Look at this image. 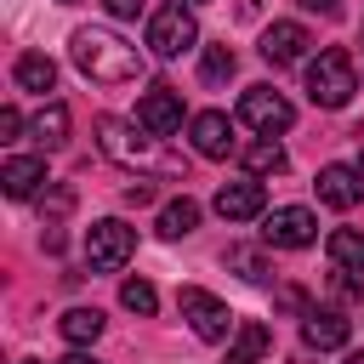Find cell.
<instances>
[{"label": "cell", "mask_w": 364, "mask_h": 364, "mask_svg": "<svg viewBox=\"0 0 364 364\" xmlns=\"http://www.w3.org/2000/svg\"><path fill=\"white\" fill-rule=\"evenodd\" d=\"M239 159H245V171H250L256 182H262V176H279V171L290 165V159H284V142H279V136H250V142L239 148Z\"/></svg>", "instance_id": "2e32d148"}, {"label": "cell", "mask_w": 364, "mask_h": 364, "mask_svg": "<svg viewBox=\"0 0 364 364\" xmlns=\"http://www.w3.org/2000/svg\"><path fill=\"white\" fill-rule=\"evenodd\" d=\"M313 239H318V216L307 205H279L262 216V245L273 250H307Z\"/></svg>", "instance_id": "ba28073f"}, {"label": "cell", "mask_w": 364, "mask_h": 364, "mask_svg": "<svg viewBox=\"0 0 364 364\" xmlns=\"http://www.w3.org/2000/svg\"><path fill=\"white\" fill-rule=\"evenodd\" d=\"M188 136H193V154H199V159H228V154H233V125H228L222 108L193 114V119H188Z\"/></svg>", "instance_id": "8fae6325"}, {"label": "cell", "mask_w": 364, "mask_h": 364, "mask_svg": "<svg viewBox=\"0 0 364 364\" xmlns=\"http://www.w3.org/2000/svg\"><path fill=\"white\" fill-rule=\"evenodd\" d=\"M131 250H136V228H125L119 216H102L85 228V262L97 273H119L131 262Z\"/></svg>", "instance_id": "5b68a950"}, {"label": "cell", "mask_w": 364, "mask_h": 364, "mask_svg": "<svg viewBox=\"0 0 364 364\" xmlns=\"http://www.w3.org/2000/svg\"><path fill=\"white\" fill-rule=\"evenodd\" d=\"M136 125L154 131V136L182 131V91H176V85H154V91H142V102H136Z\"/></svg>", "instance_id": "9c48e42d"}, {"label": "cell", "mask_w": 364, "mask_h": 364, "mask_svg": "<svg viewBox=\"0 0 364 364\" xmlns=\"http://www.w3.org/2000/svg\"><path fill=\"white\" fill-rule=\"evenodd\" d=\"M233 63H239V57H233V46H205V51H199V80L222 85V80L233 74Z\"/></svg>", "instance_id": "d4e9b609"}, {"label": "cell", "mask_w": 364, "mask_h": 364, "mask_svg": "<svg viewBox=\"0 0 364 364\" xmlns=\"http://www.w3.org/2000/svg\"><path fill=\"white\" fill-rule=\"evenodd\" d=\"M57 330H63L68 347H91V341L102 336V313H97V307H68V313L57 318Z\"/></svg>", "instance_id": "44dd1931"}, {"label": "cell", "mask_w": 364, "mask_h": 364, "mask_svg": "<svg viewBox=\"0 0 364 364\" xmlns=\"http://www.w3.org/2000/svg\"><path fill=\"white\" fill-rule=\"evenodd\" d=\"M307 46H313V34H307L301 23H273V28L262 34V57H267L273 68H284V63H301V57H307Z\"/></svg>", "instance_id": "5bb4252c"}, {"label": "cell", "mask_w": 364, "mask_h": 364, "mask_svg": "<svg viewBox=\"0 0 364 364\" xmlns=\"http://www.w3.org/2000/svg\"><path fill=\"white\" fill-rule=\"evenodd\" d=\"M279 307H284V313H301V318L313 313V307H307V290H296V284H284V290H279Z\"/></svg>", "instance_id": "484cf974"}, {"label": "cell", "mask_w": 364, "mask_h": 364, "mask_svg": "<svg viewBox=\"0 0 364 364\" xmlns=\"http://www.w3.org/2000/svg\"><path fill=\"white\" fill-rule=\"evenodd\" d=\"M296 6H301V11H318V17H341V11H347L341 0H296Z\"/></svg>", "instance_id": "f546056e"}, {"label": "cell", "mask_w": 364, "mask_h": 364, "mask_svg": "<svg viewBox=\"0 0 364 364\" xmlns=\"http://www.w3.org/2000/svg\"><path fill=\"white\" fill-rule=\"evenodd\" d=\"M125 205H154V182H148V176H136V182L125 188Z\"/></svg>", "instance_id": "83f0119b"}, {"label": "cell", "mask_w": 364, "mask_h": 364, "mask_svg": "<svg viewBox=\"0 0 364 364\" xmlns=\"http://www.w3.org/2000/svg\"><path fill=\"white\" fill-rule=\"evenodd\" d=\"M0 182H6V193H11V199H34V193H40V182H46V159L17 154V159H6V165H0Z\"/></svg>", "instance_id": "e0dca14e"}, {"label": "cell", "mask_w": 364, "mask_h": 364, "mask_svg": "<svg viewBox=\"0 0 364 364\" xmlns=\"http://www.w3.org/2000/svg\"><path fill=\"white\" fill-rule=\"evenodd\" d=\"M97 148L114 165L136 171V176H188V159L171 154L165 136H154V131H142L136 119H119V114H102L97 119Z\"/></svg>", "instance_id": "6da1fadb"}, {"label": "cell", "mask_w": 364, "mask_h": 364, "mask_svg": "<svg viewBox=\"0 0 364 364\" xmlns=\"http://www.w3.org/2000/svg\"><path fill=\"white\" fill-rule=\"evenodd\" d=\"M290 364H318V358H290Z\"/></svg>", "instance_id": "d6a6232c"}, {"label": "cell", "mask_w": 364, "mask_h": 364, "mask_svg": "<svg viewBox=\"0 0 364 364\" xmlns=\"http://www.w3.org/2000/svg\"><path fill=\"white\" fill-rule=\"evenodd\" d=\"M102 6H108V17L131 23V17H142V6H148V0H102Z\"/></svg>", "instance_id": "4316f807"}, {"label": "cell", "mask_w": 364, "mask_h": 364, "mask_svg": "<svg viewBox=\"0 0 364 364\" xmlns=\"http://www.w3.org/2000/svg\"><path fill=\"white\" fill-rule=\"evenodd\" d=\"M199 46V23H193V6L188 0H165L148 11V51L154 57H182Z\"/></svg>", "instance_id": "277c9868"}, {"label": "cell", "mask_w": 364, "mask_h": 364, "mask_svg": "<svg viewBox=\"0 0 364 364\" xmlns=\"http://www.w3.org/2000/svg\"><path fill=\"white\" fill-rule=\"evenodd\" d=\"M159 239H188L193 228H199V199H188V193H176V199H165L159 205Z\"/></svg>", "instance_id": "ac0fdd59"}, {"label": "cell", "mask_w": 364, "mask_h": 364, "mask_svg": "<svg viewBox=\"0 0 364 364\" xmlns=\"http://www.w3.org/2000/svg\"><path fill=\"white\" fill-rule=\"evenodd\" d=\"M347 336H353V324H347L336 307H313V313L301 318V341H307V353H336V347H347Z\"/></svg>", "instance_id": "4fadbf2b"}, {"label": "cell", "mask_w": 364, "mask_h": 364, "mask_svg": "<svg viewBox=\"0 0 364 364\" xmlns=\"http://www.w3.org/2000/svg\"><path fill=\"white\" fill-rule=\"evenodd\" d=\"M28 131H34L40 148H63V142H68V108H63V102H46V108L34 114Z\"/></svg>", "instance_id": "603a6c76"}, {"label": "cell", "mask_w": 364, "mask_h": 364, "mask_svg": "<svg viewBox=\"0 0 364 364\" xmlns=\"http://www.w3.org/2000/svg\"><path fill=\"white\" fill-rule=\"evenodd\" d=\"M11 74H17V85H23V91H40V97H46V91H57V63H51L46 51H23Z\"/></svg>", "instance_id": "d6986e66"}, {"label": "cell", "mask_w": 364, "mask_h": 364, "mask_svg": "<svg viewBox=\"0 0 364 364\" xmlns=\"http://www.w3.org/2000/svg\"><path fill=\"white\" fill-rule=\"evenodd\" d=\"M119 301H125V313H136V318H154V307H159V290H154L148 279H125V284H119Z\"/></svg>", "instance_id": "cb8c5ba5"}, {"label": "cell", "mask_w": 364, "mask_h": 364, "mask_svg": "<svg viewBox=\"0 0 364 364\" xmlns=\"http://www.w3.org/2000/svg\"><path fill=\"white\" fill-rule=\"evenodd\" d=\"M68 57H74V68H80L85 80H97V85H131V80H142V68H148V57H142L131 40H119L114 28H74Z\"/></svg>", "instance_id": "7a4b0ae2"}, {"label": "cell", "mask_w": 364, "mask_h": 364, "mask_svg": "<svg viewBox=\"0 0 364 364\" xmlns=\"http://www.w3.org/2000/svg\"><path fill=\"white\" fill-rule=\"evenodd\" d=\"M324 250H330L336 273H364V233H353V228H336V233L324 239Z\"/></svg>", "instance_id": "7402d4cb"}, {"label": "cell", "mask_w": 364, "mask_h": 364, "mask_svg": "<svg viewBox=\"0 0 364 364\" xmlns=\"http://www.w3.org/2000/svg\"><path fill=\"white\" fill-rule=\"evenodd\" d=\"M239 119H245L256 136H279V131L296 125V108H290V97L273 91V85H245V97H239Z\"/></svg>", "instance_id": "52a82bcc"}, {"label": "cell", "mask_w": 364, "mask_h": 364, "mask_svg": "<svg viewBox=\"0 0 364 364\" xmlns=\"http://www.w3.org/2000/svg\"><path fill=\"white\" fill-rule=\"evenodd\" d=\"M17 131H23V114H17V108H0V136L17 142Z\"/></svg>", "instance_id": "f1b7e54d"}, {"label": "cell", "mask_w": 364, "mask_h": 364, "mask_svg": "<svg viewBox=\"0 0 364 364\" xmlns=\"http://www.w3.org/2000/svg\"><path fill=\"white\" fill-rule=\"evenodd\" d=\"M176 307H182V318L193 324L199 341H233V330H239V318L228 313V301L210 296V290H199V284H188V290L176 296Z\"/></svg>", "instance_id": "8992f818"}, {"label": "cell", "mask_w": 364, "mask_h": 364, "mask_svg": "<svg viewBox=\"0 0 364 364\" xmlns=\"http://www.w3.org/2000/svg\"><path fill=\"white\" fill-rule=\"evenodd\" d=\"M57 364H97V358H91V353H80V347H74V353H68V358H57Z\"/></svg>", "instance_id": "4dcf8cb0"}, {"label": "cell", "mask_w": 364, "mask_h": 364, "mask_svg": "<svg viewBox=\"0 0 364 364\" xmlns=\"http://www.w3.org/2000/svg\"><path fill=\"white\" fill-rule=\"evenodd\" d=\"M267 347H273V330H267L262 318H239V330H233V341H228V364H262Z\"/></svg>", "instance_id": "9a60e30c"}, {"label": "cell", "mask_w": 364, "mask_h": 364, "mask_svg": "<svg viewBox=\"0 0 364 364\" xmlns=\"http://www.w3.org/2000/svg\"><path fill=\"white\" fill-rule=\"evenodd\" d=\"M17 364H40V358H17Z\"/></svg>", "instance_id": "e575fe53"}, {"label": "cell", "mask_w": 364, "mask_h": 364, "mask_svg": "<svg viewBox=\"0 0 364 364\" xmlns=\"http://www.w3.org/2000/svg\"><path fill=\"white\" fill-rule=\"evenodd\" d=\"M210 205H216V216H222V222H250V216H262V210H267V188H262L256 176H245V182H222Z\"/></svg>", "instance_id": "30bf717a"}, {"label": "cell", "mask_w": 364, "mask_h": 364, "mask_svg": "<svg viewBox=\"0 0 364 364\" xmlns=\"http://www.w3.org/2000/svg\"><path fill=\"white\" fill-rule=\"evenodd\" d=\"M318 199H324L330 210H353V205L364 199V171H358V165H324V171H318Z\"/></svg>", "instance_id": "7c38bea8"}, {"label": "cell", "mask_w": 364, "mask_h": 364, "mask_svg": "<svg viewBox=\"0 0 364 364\" xmlns=\"http://www.w3.org/2000/svg\"><path fill=\"white\" fill-rule=\"evenodd\" d=\"M341 364H364V353H347V358H341Z\"/></svg>", "instance_id": "1f68e13d"}, {"label": "cell", "mask_w": 364, "mask_h": 364, "mask_svg": "<svg viewBox=\"0 0 364 364\" xmlns=\"http://www.w3.org/2000/svg\"><path fill=\"white\" fill-rule=\"evenodd\" d=\"M57 6H80V0H57Z\"/></svg>", "instance_id": "836d02e7"}, {"label": "cell", "mask_w": 364, "mask_h": 364, "mask_svg": "<svg viewBox=\"0 0 364 364\" xmlns=\"http://www.w3.org/2000/svg\"><path fill=\"white\" fill-rule=\"evenodd\" d=\"M222 262H228L245 284H273V267H267V256H262L256 245H228V250H222Z\"/></svg>", "instance_id": "ffe728a7"}, {"label": "cell", "mask_w": 364, "mask_h": 364, "mask_svg": "<svg viewBox=\"0 0 364 364\" xmlns=\"http://www.w3.org/2000/svg\"><path fill=\"white\" fill-rule=\"evenodd\" d=\"M358 171H364V148H358Z\"/></svg>", "instance_id": "d590c367"}, {"label": "cell", "mask_w": 364, "mask_h": 364, "mask_svg": "<svg viewBox=\"0 0 364 364\" xmlns=\"http://www.w3.org/2000/svg\"><path fill=\"white\" fill-rule=\"evenodd\" d=\"M358 91V68H353V51L341 46H324L313 63H307V97L318 108H347Z\"/></svg>", "instance_id": "3957f363"}]
</instances>
